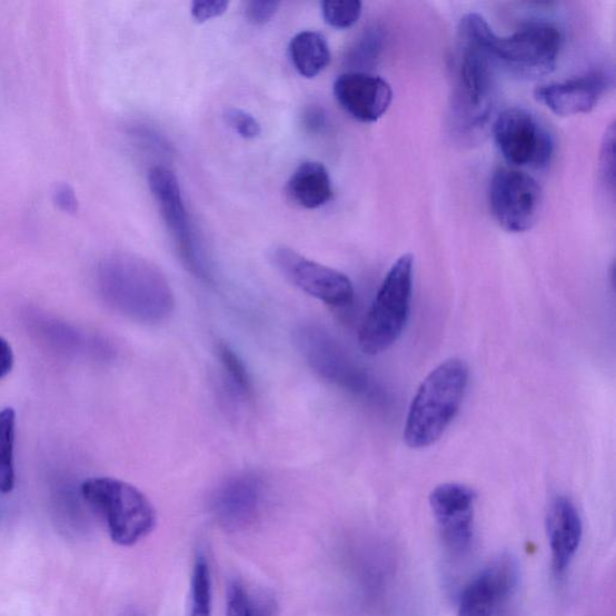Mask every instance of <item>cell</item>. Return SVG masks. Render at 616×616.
Masks as SVG:
<instances>
[{
    "mask_svg": "<svg viewBox=\"0 0 616 616\" xmlns=\"http://www.w3.org/2000/svg\"><path fill=\"white\" fill-rule=\"evenodd\" d=\"M615 125L612 123L605 135L599 155L600 178L614 192L615 187Z\"/></svg>",
    "mask_w": 616,
    "mask_h": 616,
    "instance_id": "24",
    "label": "cell"
},
{
    "mask_svg": "<svg viewBox=\"0 0 616 616\" xmlns=\"http://www.w3.org/2000/svg\"><path fill=\"white\" fill-rule=\"evenodd\" d=\"M384 37L378 31H369L365 33L364 37L358 42L356 50L354 51V57L351 60L357 61L361 64H369L376 60L379 56V52L382 51Z\"/></svg>",
    "mask_w": 616,
    "mask_h": 616,
    "instance_id": "26",
    "label": "cell"
},
{
    "mask_svg": "<svg viewBox=\"0 0 616 616\" xmlns=\"http://www.w3.org/2000/svg\"><path fill=\"white\" fill-rule=\"evenodd\" d=\"M14 439H17V413L13 408L0 410V493L9 494L14 488Z\"/></svg>",
    "mask_w": 616,
    "mask_h": 616,
    "instance_id": "20",
    "label": "cell"
},
{
    "mask_svg": "<svg viewBox=\"0 0 616 616\" xmlns=\"http://www.w3.org/2000/svg\"><path fill=\"white\" fill-rule=\"evenodd\" d=\"M609 85L606 72L593 71L564 82L540 86L535 91V97L557 116H575L592 112Z\"/></svg>",
    "mask_w": 616,
    "mask_h": 616,
    "instance_id": "15",
    "label": "cell"
},
{
    "mask_svg": "<svg viewBox=\"0 0 616 616\" xmlns=\"http://www.w3.org/2000/svg\"><path fill=\"white\" fill-rule=\"evenodd\" d=\"M518 565L510 555H503L464 589L458 616H491L496 606L516 590Z\"/></svg>",
    "mask_w": 616,
    "mask_h": 616,
    "instance_id": "13",
    "label": "cell"
},
{
    "mask_svg": "<svg viewBox=\"0 0 616 616\" xmlns=\"http://www.w3.org/2000/svg\"><path fill=\"white\" fill-rule=\"evenodd\" d=\"M320 7L322 18L329 26L337 29L354 27L359 21L362 12V3L358 0H341V2L326 0Z\"/></svg>",
    "mask_w": 616,
    "mask_h": 616,
    "instance_id": "23",
    "label": "cell"
},
{
    "mask_svg": "<svg viewBox=\"0 0 616 616\" xmlns=\"http://www.w3.org/2000/svg\"><path fill=\"white\" fill-rule=\"evenodd\" d=\"M288 198L306 210L325 207L334 197L328 169L318 161H304L287 183Z\"/></svg>",
    "mask_w": 616,
    "mask_h": 616,
    "instance_id": "18",
    "label": "cell"
},
{
    "mask_svg": "<svg viewBox=\"0 0 616 616\" xmlns=\"http://www.w3.org/2000/svg\"><path fill=\"white\" fill-rule=\"evenodd\" d=\"M546 524L553 569L556 576H562L579 549L583 537L582 518L569 498L557 496L548 508Z\"/></svg>",
    "mask_w": 616,
    "mask_h": 616,
    "instance_id": "17",
    "label": "cell"
},
{
    "mask_svg": "<svg viewBox=\"0 0 616 616\" xmlns=\"http://www.w3.org/2000/svg\"><path fill=\"white\" fill-rule=\"evenodd\" d=\"M289 53L292 66L306 79H315L331 61L329 43L325 36L304 31L290 40Z\"/></svg>",
    "mask_w": 616,
    "mask_h": 616,
    "instance_id": "19",
    "label": "cell"
},
{
    "mask_svg": "<svg viewBox=\"0 0 616 616\" xmlns=\"http://www.w3.org/2000/svg\"><path fill=\"white\" fill-rule=\"evenodd\" d=\"M229 3L225 0H202L192 4V17L198 23H203L222 17Z\"/></svg>",
    "mask_w": 616,
    "mask_h": 616,
    "instance_id": "29",
    "label": "cell"
},
{
    "mask_svg": "<svg viewBox=\"0 0 616 616\" xmlns=\"http://www.w3.org/2000/svg\"><path fill=\"white\" fill-rule=\"evenodd\" d=\"M491 33V27L478 13L466 14L458 28L459 64L451 121L459 137L483 133L494 112L497 66L488 49Z\"/></svg>",
    "mask_w": 616,
    "mask_h": 616,
    "instance_id": "1",
    "label": "cell"
},
{
    "mask_svg": "<svg viewBox=\"0 0 616 616\" xmlns=\"http://www.w3.org/2000/svg\"><path fill=\"white\" fill-rule=\"evenodd\" d=\"M280 3L274 0H252L245 7V17L248 22L255 26H262L270 22L280 8Z\"/></svg>",
    "mask_w": 616,
    "mask_h": 616,
    "instance_id": "28",
    "label": "cell"
},
{
    "mask_svg": "<svg viewBox=\"0 0 616 616\" xmlns=\"http://www.w3.org/2000/svg\"><path fill=\"white\" fill-rule=\"evenodd\" d=\"M494 138L509 165L545 169L550 165L554 142L548 129L523 108H508L496 117Z\"/></svg>",
    "mask_w": 616,
    "mask_h": 616,
    "instance_id": "8",
    "label": "cell"
},
{
    "mask_svg": "<svg viewBox=\"0 0 616 616\" xmlns=\"http://www.w3.org/2000/svg\"><path fill=\"white\" fill-rule=\"evenodd\" d=\"M340 107L355 120L374 123L382 119L393 101L391 86L382 78L362 71H350L334 83Z\"/></svg>",
    "mask_w": 616,
    "mask_h": 616,
    "instance_id": "14",
    "label": "cell"
},
{
    "mask_svg": "<svg viewBox=\"0 0 616 616\" xmlns=\"http://www.w3.org/2000/svg\"><path fill=\"white\" fill-rule=\"evenodd\" d=\"M563 46L559 29L547 22H533L509 37H489L488 49L497 68L523 79L547 77L556 67Z\"/></svg>",
    "mask_w": 616,
    "mask_h": 616,
    "instance_id": "6",
    "label": "cell"
},
{
    "mask_svg": "<svg viewBox=\"0 0 616 616\" xmlns=\"http://www.w3.org/2000/svg\"><path fill=\"white\" fill-rule=\"evenodd\" d=\"M227 616H255L251 599L239 583H232L229 586Z\"/></svg>",
    "mask_w": 616,
    "mask_h": 616,
    "instance_id": "27",
    "label": "cell"
},
{
    "mask_svg": "<svg viewBox=\"0 0 616 616\" xmlns=\"http://www.w3.org/2000/svg\"><path fill=\"white\" fill-rule=\"evenodd\" d=\"M189 616H212V584L207 559L197 557L192 577V607Z\"/></svg>",
    "mask_w": 616,
    "mask_h": 616,
    "instance_id": "22",
    "label": "cell"
},
{
    "mask_svg": "<svg viewBox=\"0 0 616 616\" xmlns=\"http://www.w3.org/2000/svg\"><path fill=\"white\" fill-rule=\"evenodd\" d=\"M81 493L106 521L116 545L133 547L148 537L157 525V513L146 495L131 484L110 477L83 481Z\"/></svg>",
    "mask_w": 616,
    "mask_h": 616,
    "instance_id": "4",
    "label": "cell"
},
{
    "mask_svg": "<svg viewBox=\"0 0 616 616\" xmlns=\"http://www.w3.org/2000/svg\"><path fill=\"white\" fill-rule=\"evenodd\" d=\"M14 357L10 344L0 337V379L7 377L13 368Z\"/></svg>",
    "mask_w": 616,
    "mask_h": 616,
    "instance_id": "31",
    "label": "cell"
},
{
    "mask_svg": "<svg viewBox=\"0 0 616 616\" xmlns=\"http://www.w3.org/2000/svg\"><path fill=\"white\" fill-rule=\"evenodd\" d=\"M415 257L401 256L393 264L359 331V346L365 355L378 356L403 335L414 290Z\"/></svg>",
    "mask_w": 616,
    "mask_h": 616,
    "instance_id": "5",
    "label": "cell"
},
{
    "mask_svg": "<svg viewBox=\"0 0 616 616\" xmlns=\"http://www.w3.org/2000/svg\"><path fill=\"white\" fill-rule=\"evenodd\" d=\"M295 340L308 366L321 378L351 390L362 387V376L328 331L306 325L296 331Z\"/></svg>",
    "mask_w": 616,
    "mask_h": 616,
    "instance_id": "12",
    "label": "cell"
},
{
    "mask_svg": "<svg viewBox=\"0 0 616 616\" xmlns=\"http://www.w3.org/2000/svg\"><path fill=\"white\" fill-rule=\"evenodd\" d=\"M101 296L117 312L143 325H158L173 312L169 282L149 261L133 256H115L99 268Z\"/></svg>",
    "mask_w": 616,
    "mask_h": 616,
    "instance_id": "2",
    "label": "cell"
},
{
    "mask_svg": "<svg viewBox=\"0 0 616 616\" xmlns=\"http://www.w3.org/2000/svg\"><path fill=\"white\" fill-rule=\"evenodd\" d=\"M53 200L57 207L64 212L76 213L79 209V200L76 190L68 183H58L54 187Z\"/></svg>",
    "mask_w": 616,
    "mask_h": 616,
    "instance_id": "30",
    "label": "cell"
},
{
    "mask_svg": "<svg viewBox=\"0 0 616 616\" xmlns=\"http://www.w3.org/2000/svg\"><path fill=\"white\" fill-rule=\"evenodd\" d=\"M469 370L459 358L439 364L423 380L410 404L404 438L409 448L435 445L459 414L468 387Z\"/></svg>",
    "mask_w": 616,
    "mask_h": 616,
    "instance_id": "3",
    "label": "cell"
},
{
    "mask_svg": "<svg viewBox=\"0 0 616 616\" xmlns=\"http://www.w3.org/2000/svg\"><path fill=\"white\" fill-rule=\"evenodd\" d=\"M476 493L461 483H445L430 495V506L445 545L463 553L474 539Z\"/></svg>",
    "mask_w": 616,
    "mask_h": 616,
    "instance_id": "11",
    "label": "cell"
},
{
    "mask_svg": "<svg viewBox=\"0 0 616 616\" xmlns=\"http://www.w3.org/2000/svg\"><path fill=\"white\" fill-rule=\"evenodd\" d=\"M149 186L183 266L200 280L211 281L210 264L190 219L178 178L168 168L155 167L149 173Z\"/></svg>",
    "mask_w": 616,
    "mask_h": 616,
    "instance_id": "7",
    "label": "cell"
},
{
    "mask_svg": "<svg viewBox=\"0 0 616 616\" xmlns=\"http://www.w3.org/2000/svg\"><path fill=\"white\" fill-rule=\"evenodd\" d=\"M306 125L311 129H318L325 125V115L318 110H311L306 115Z\"/></svg>",
    "mask_w": 616,
    "mask_h": 616,
    "instance_id": "32",
    "label": "cell"
},
{
    "mask_svg": "<svg viewBox=\"0 0 616 616\" xmlns=\"http://www.w3.org/2000/svg\"><path fill=\"white\" fill-rule=\"evenodd\" d=\"M218 358L232 391L244 399L249 398L254 393V385L244 360L228 345L218 347Z\"/></svg>",
    "mask_w": 616,
    "mask_h": 616,
    "instance_id": "21",
    "label": "cell"
},
{
    "mask_svg": "<svg viewBox=\"0 0 616 616\" xmlns=\"http://www.w3.org/2000/svg\"><path fill=\"white\" fill-rule=\"evenodd\" d=\"M542 201V188L533 176L509 168L494 172L489 186L490 210L505 230H530L539 217Z\"/></svg>",
    "mask_w": 616,
    "mask_h": 616,
    "instance_id": "9",
    "label": "cell"
},
{
    "mask_svg": "<svg viewBox=\"0 0 616 616\" xmlns=\"http://www.w3.org/2000/svg\"><path fill=\"white\" fill-rule=\"evenodd\" d=\"M227 123L237 133L247 140L256 139L261 133L260 123L256 120L251 113H248L241 109H229L226 112Z\"/></svg>",
    "mask_w": 616,
    "mask_h": 616,
    "instance_id": "25",
    "label": "cell"
},
{
    "mask_svg": "<svg viewBox=\"0 0 616 616\" xmlns=\"http://www.w3.org/2000/svg\"><path fill=\"white\" fill-rule=\"evenodd\" d=\"M262 498L264 486L259 477L251 474L235 476L216 491L213 511L226 527L240 529L257 518Z\"/></svg>",
    "mask_w": 616,
    "mask_h": 616,
    "instance_id": "16",
    "label": "cell"
},
{
    "mask_svg": "<svg viewBox=\"0 0 616 616\" xmlns=\"http://www.w3.org/2000/svg\"><path fill=\"white\" fill-rule=\"evenodd\" d=\"M275 267L301 291L332 307H345L355 299L354 284L335 269L305 258L288 247L272 252Z\"/></svg>",
    "mask_w": 616,
    "mask_h": 616,
    "instance_id": "10",
    "label": "cell"
}]
</instances>
